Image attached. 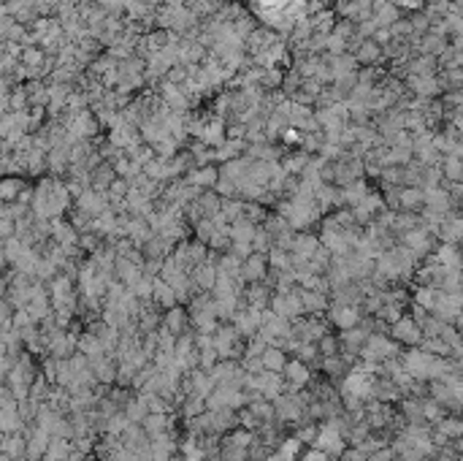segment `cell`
Segmentation results:
<instances>
[{
  "label": "cell",
  "instance_id": "obj_1",
  "mask_svg": "<svg viewBox=\"0 0 463 461\" xmlns=\"http://www.w3.org/2000/svg\"><path fill=\"white\" fill-rule=\"evenodd\" d=\"M393 339L407 342V345H423L426 331L420 328V323H417L415 318H398V320L393 323Z\"/></svg>",
  "mask_w": 463,
  "mask_h": 461
},
{
  "label": "cell",
  "instance_id": "obj_2",
  "mask_svg": "<svg viewBox=\"0 0 463 461\" xmlns=\"http://www.w3.org/2000/svg\"><path fill=\"white\" fill-rule=\"evenodd\" d=\"M263 366H266V372H285V366H287V361H285V353L282 350H277V347H268L266 353H263Z\"/></svg>",
  "mask_w": 463,
  "mask_h": 461
},
{
  "label": "cell",
  "instance_id": "obj_3",
  "mask_svg": "<svg viewBox=\"0 0 463 461\" xmlns=\"http://www.w3.org/2000/svg\"><path fill=\"white\" fill-rule=\"evenodd\" d=\"M285 372H287V377H290V383L296 385H304L309 383V372H306V366H304V361H293V364L285 366Z\"/></svg>",
  "mask_w": 463,
  "mask_h": 461
},
{
  "label": "cell",
  "instance_id": "obj_4",
  "mask_svg": "<svg viewBox=\"0 0 463 461\" xmlns=\"http://www.w3.org/2000/svg\"><path fill=\"white\" fill-rule=\"evenodd\" d=\"M334 320L336 323H339V326L341 328H347V331H350V328H355L358 326V312H355V309L352 307H336L334 309Z\"/></svg>",
  "mask_w": 463,
  "mask_h": 461
},
{
  "label": "cell",
  "instance_id": "obj_5",
  "mask_svg": "<svg viewBox=\"0 0 463 461\" xmlns=\"http://www.w3.org/2000/svg\"><path fill=\"white\" fill-rule=\"evenodd\" d=\"M147 434H152V437L166 434V418H163L160 413H155L152 418H147Z\"/></svg>",
  "mask_w": 463,
  "mask_h": 461
},
{
  "label": "cell",
  "instance_id": "obj_6",
  "mask_svg": "<svg viewBox=\"0 0 463 461\" xmlns=\"http://www.w3.org/2000/svg\"><path fill=\"white\" fill-rule=\"evenodd\" d=\"M144 413H147V404L144 402H130L128 404V418L130 421H141V418H144Z\"/></svg>",
  "mask_w": 463,
  "mask_h": 461
},
{
  "label": "cell",
  "instance_id": "obj_7",
  "mask_svg": "<svg viewBox=\"0 0 463 461\" xmlns=\"http://www.w3.org/2000/svg\"><path fill=\"white\" fill-rule=\"evenodd\" d=\"M182 318H185V315H182L179 309H176V312H171V315H168V331H174V334H179V328H182V323H185Z\"/></svg>",
  "mask_w": 463,
  "mask_h": 461
},
{
  "label": "cell",
  "instance_id": "obj_8",
  "mask_svg": "<svg viewBox=\"0 0 463 461\" xmlns=\"http://www.w3.org/2000/svg\"><path fill=\"white\" fill-rule=\"evenodd\" d=\"M341 461H369V453L360 450V448H358V450H347V453L341 456Z\"/></svg>",
  "mask_w": 463,
  "mask_h": 461
},
{
  "label": "cell",
  "instance_id": "obj_9",
  "mask_svg": "<svg viewBox=\"0 0 463 461\" xmlns=\"http://www.w3.org/2000/svg\"><path fill=\"white\" fill-rule=\"evenodd\" d=\"M439 461H458V450H452V448H445V450L439 453Z\"/></svg>",
  "mask_w": 463,
  "mask_h": 461
},
{
  "label": "cell",
  "instance_id": "obj_10",
  "mask_svg": "<svg viewBox=\"0 0 463 461\" xmlns=\"http://www.w3.org/2000/svg\"><path fill=\"white\" fill-rule=\"evenodd\" d=\"M393 459V450L390 448H385V450H379V453H374L369 461H390Z\"/></svg>",
  "mask_w": 463,
  "mask_h": 461
},
{
  "label": "cell",
  "instance_id": "obj_11",
  "mask_svg": "<svg viewBox=\"0 0 463 461\" xmlns=\"http://www.w3.org/2000/svg\"><path fill=\"white\" fill-rule=\"evenodd\" d=\"M320 350H322V353H328V356H331V353H336L334 339H322V342H320Z\"/></svg>",
  "mask_w": 463,
  "mask_h": 461
},
{
  "label": "cell",
  "instance_id": "obj_12",
  "mask_svg": "<svg viewBox=\"0 0 463 461\" xmlns=\"http://www.w3.org/2000/svg\"><path fill=\"white\" fill-rule=\"evenodd\" d=\"M306 461H325V459H320V456H317V453H315V456H309V459H306Z\"/></svg>",
  "mask_w": 463,
  "mask_h": 461
}]
</instances>
